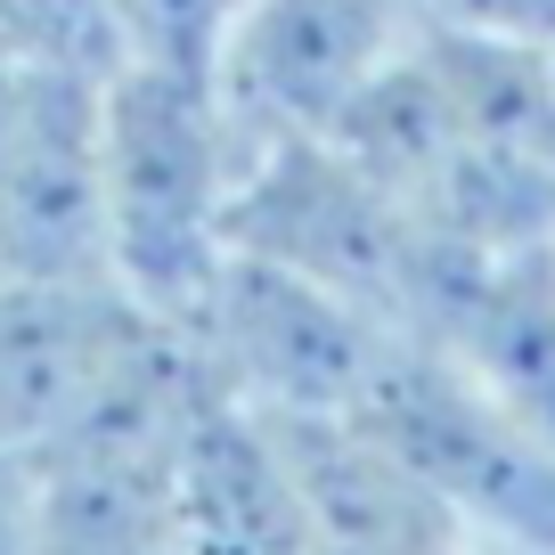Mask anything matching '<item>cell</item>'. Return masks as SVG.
<instances>
[{"label": "cell", "instance_id": "cell-1", "mask_svg": "<svg viewBox=\"0 0 555 555\" xmlns=\"http://www.w3.org/2000/svg\"><path fill=\"white\" fill-rule=\"evenodd\" d=\"M245 131L205 74L122 57L99 82V229L106 278L147 319L180 327L229 254V196L245 180Z\"/></svg>", "mask_w": 555, "mask_h": 555}, {"label": "cell", "instance_id": "cell-2", "mask_svg": "<svg viewBox=\"0 0 555 555\" xmlns=\"http://www.w3.org/2000/svg\"><path fill=\"white\" fill-rule=\"evenodd\" d=\"M229 245L319 278V286L351 295L360 311H376L400 335L434 327L441 295L466 278V261H482V254L434 245L425 221L360 156H344L327 131L270 139V147L245 156V180L229 196Z\"/></svg>", "mask_w": 555, "mask_h": 555}, {"label": "cell", "instance_id": "cell-3", "mask_svg": "<svg viewBox=\"0 0 555 555\" xmlns=\"http://www.w3.org/2000/svg\"><path fill=\"white\" fill-rule=\"evenodd\" d=\"M482 547H555V441L482 392L441 344L400 335L351 409Z\"/></svg>", "mask_w": 555, "mask_h": 555}, {"label": "cell", "instance_id": "cell-4", "mask_svg": "<svg viewBox=\"0 0 555 555\" xmlns=\"http://www.w3.org/2000/svg\"><path fill=\"white\" fill-rule=\"evenodd\" d=\"M180 335L212 376V392H229L254 416H351L384 351L400 344V327H384L351 295L237 245L221 254Z\"/></svg>", "mask_w": 555, "mask_h": 555}, {"label": "cell", "instance_id": "cell-5", "mask_svg": "<svg viewBox=\"0 0 555 555\" xmlns=\"http://www.w3.org/2000/svg\"><path fill=\"white\" fill-rule=\"evenodd\" d=\"M409 34V0H245L212 57V90L245 147L319 139L400 57Z\"/></svg>", "mask_w": 555, "mask_h": 555}, {"label": "cell", "instance_id": "cell-6", "mask_svg": "<svg viewBox=\"0 0 555 555\" xmlns=\"http://www.w3.org/2000/svg\"><path fill=\"white\" fill-rule=\"evenodd\" d=\"M147 327L106 278H0V450L57 441Z\"/></svg>", "mask_w": 555, "mask_h": 555}, {"label": "cell", "instance_id": "cell-7", "mask_svg": "<svg viewBox=\"0 0 555 555\" xmlns=\"http://www.w3.org/2000/svg\"><path fill=\"white\" fill-rule=\"evenodd\" d=\"M416 344H441L499 409L555 441V237L466 261Z\"/></svg>", "mask_w": 555, "mask_h": 555}, {"label": "cell", "instance_id": "cell-8", "mask_svg": "<svg viewBox=\"0 0 555 555\" xmlns=\"http://www.w3.org/2000/svg\"><path fill=\"white\" fill-rule=\"evenodd\" d=\"M237 9H245V0H115L122 57H139V66H172V74H205V82H212V57H221Z\"/></svg>", "mask_w": 555, "mask_h": 555}, {"label": "cell", "instance_id": "cell-9", "mask_svg": "<svg viewBox=\"0 0 555 555\" xmlns=\"http://www.w3.org/2000/svg\"><path fill=\"white\" fill-rule=\"evenodd\" d=\"M425 34L499 41V50H555V0H409Z\"/></svg>", "mask_w": 555, "mask_h": 555}, {"label": "cell", "instance_id": "cell-10", "mask_svg": "<svg viewBox=\"0 0 555 555\" xmlns=\"http://www.w3.org/2000/svg\"><path fill=\"white\" fill-rule=\"evenodd\" d=\"M0 555H34V466L0 450Z\"/></svg>", "mask_w": 555, "mask_h": 555}, {"label": "cell", "instance_id": "cell-11", "mask_svg": "<svg viewBox=\"0 0 555 555\" xmlns=\"http://www.w3.org/2000/svg\"><path fill=\"white\" fill-rule=\"evenodd\" d=\"M490 555H555V547H490Z\"/></svg>", "mask_w": 555, "mask_h": 555}, {"label": "cell", "instance_id": "cell-12", "mask_svg": "<svg viewBox=\"0 0 555 555\" xmlns=\"http://www.w3.org/2000/svg\"><path fill=\"white\" fill-rule=\"evenodd\" d=\"M547 74H555V50H547Z\"/></svg>", "mask_w": 555, "mask_h": 555}]
</instances>
